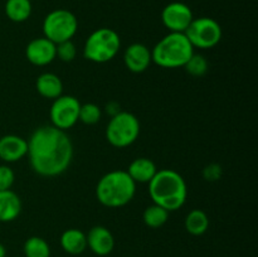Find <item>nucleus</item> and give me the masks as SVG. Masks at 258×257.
<instances>
[{"label": "nucleus", "instance_id": "obj_1", "mask_svg": "<svg viewBox=\"0 0 258 257\" xmlns=\"http://www.w3.org/2000/svg\"><path fill=\"white\" fill-rule=\"evenodd\" d=\"M27 143L30 166L38 175L47 178L60 175L71 165L73 145L66 131L53 125L39 126Z\"/></svg>", "mask_w": 258, "mask_h": 257}, {"label": "nucleus", "instance_id": "obj_2", "mask_svg": "<svg viewBox=\"0 0 258 257\" xmlns=\"http://www.w3.org/2000/svg\"><path fill=\"white\" fill-rule=\"evenodd\" d=\"M149 194L154 204L163 207L168 212L178 211L184 206L188 196V188L183 176L173 169L156 171L149 181Z\"/></svg>", "mask_w": 258, "mask_h": 257}, {"label": "nucleus", "instance_id": "obj_3", "mask_svg": "<svg viewBox=\"0 0 258 257\" xmlns=\"http://www.w3.org/2000/svg\"><path fill=\"white\" fill-rule=\"evenodd\" d=\"M136 183L126 170H112L98 180L96 196L98 202L107 208H120L133 201Z\"/></svg>", "mask_w": 258, "mask_h": 257}, {"label": "nucleus", "instance_id": "obj_4", "mask_svg": "<svg viewBox=\"0 0 258 257\" xmlns=\"http://www.w3.org/2000/svg\"><path fill=\"white\" fill-rule=\"evenodd\" d=\"M194 48L184 33L170 32L151 50V59L163 68L184 67L193 55Z\"/></svg>", "mask_w": 258, "mask_h": 257}, {"label": "nucleus", "instance_id": "obj_5", "mask_svg": "<svg viewBox=\"0 0 258 257\" xmlns=\"http://www.w3.org/2000/svg\"><path fill=\"white\" fill-rule=\"evenodd\" d=\"M121 47L117 33L110 28H100L90 34L85 43L83 55L95 63H106L113 59Z\"/></svg>", "mask_w": 258, "mask_h": 257}, {"label": "nucleus", "instance_id": "obj_6", "mask_svg": "<svg viewBox=\"0 0 258 257\" xmlns=\"http://www.w3.org/2000/svg\"><path fill=\"white\" fill-rule=\"evenodd\" d=\"M140 135V122L134 113L120 111L112 116L106 128V139L117 149L127 148L138 140Z\"/></svg>", "mask_w": 258, "mask_h": 257}, {"label": "nucleus", "instance_id": "obj_7", "mask_svg": "<svg viewBox=\"0 0 258 257\" xmlns=\"http://www.w3.org/2000/svg\"><path fill=\"white\" fill-rule=\"evenodd\" d=\"M43 34L54 44L72 40L78 29L76 15L67 9H55L43 20Z\"/></svg>", "mask_w": 258, "mask_h": 257}, {"label": "nucleus", "instance_id": "obj_8", "mask_svg": "<svg viewBox=\"0 0 258 257\" xmlns=\"http://www.w3.org/2000/svg\"><path fill=\"white\" fill-rule=\"evenodd\" d=\"M193 48L211 49L222 39V28L217 20L208 17H201L191 20L184 32Z\"/></svg>", "mask_w": 258, "mask_h": 257}, {"label": "nucleus", "instance_id": "obj_9", "mask_svg": "<svg viewBox=\"0 0 258 257\" xmlns=\"http://www.w3.org/2000/svg\"><path fill=\"white\" fill-rule=\"evenodd\" d=\"M81 102L70 95H60L53 100L49 111L52 125L59 130H68L77 123L80 116Z\"/></svg>", "mask_w": 258, "mask_h": 257}, {"label": "nucleus", "instance_id": "obj_10", "mask_svg": "<svg viewBox=\"0 0 258 257\" xmlns=\"http://www.w3.org/2000/svg\"><path fill=\"white\" fill-rule=\"evenodd\" d=\"M194 19L193 12L186 4L173 2L161 12V20L165 28L173 33H184Z\"/></svg>", "mask_w": 258, "mask_h": 257}, {"label": "nucleus", "instance_id": "obj_11", "mask_svg": "<svg viewBox=\"0 0 258 257\" xmlns=\"http://www.w3.org/2000/svg\"><path fill=\"white\" fill-rule=\"evenodd\" d=\"M25 55L32 65L39 67L48 66L57 58L55 44L45 37L35 38L28 43L25 48Z\"/></svg>", "mask_w": 258, "mask_h": 257}, {"label": "nucleus", "instance_id": "obj_12", "mask_svg": "<svg viewBox=\"0 0 258 257\" xmlns=\"http://www.w3.org/2000/svg\"><path fill=\"white\" fill-rule=\"evenodd\" d=\"M123 62L128 71L134 73L145 72L151 65V50L143 43H133L128 45L123 54Z\"/></svg>", "mask_w": 258, "mask_h": 257}, {"label": "nucleus", "instance_id": "obj_13", "mask_svg": "<svg viewBox=\"0 0 258 257\" xmlns=\"http://www.w3.org/2000/svg\"><path fill=\"white\" fill-rule=\"evenodd\" d=\"M87 247L97 256H107L113 251L115 238L110 229L103 226H95L87 234Z\"/></svg>", "mask_w": 258, "mask_h": 257}, {"label": "nucleus", "instance_id": "obj_14", "mask_svg": "<svg viewBox=\"0 0 258 257\" xmlns=\"http://www.w3.org/2000/svg\"><path fill=\"white\" fill-rule=\"evenodd\" d=\"M28 154V143L18 135L0 138V159L5 163H15Z\"/></svg>", "mask_w": 258, "mask_h": 257}, {"label": "nucleus", "instance_id": "obj_15", "mask_svg": "<svg viewBox=\"0 0 258 257\" xmlns=\"http://www.w3.org/2000/svg\"><path fill=\"white\" fill-rule=\"evenodd\" d=\"M22 212V201L17 193L8 189L0 190V222H12Z\"/></svg>", "mask_w": 258, "mask_h": 257}, {"label": "nucleus", "instance_id": "obj_16", "mask_svg": "<svg viewBox=\"0 0 258 257\" xmlns=\"http://www.w3.org/2000/svg\"><path fill=\"white\" fill-rule=\"evenodd\" d=\"M35 87H37L38 93L42 97L49 98V100H55L63 92V83L60 78L57 75L50 72L42 73L37 78Z\"/></svg>", "mask_w": 258, "mask_h": 257}, {"label": "nucleus", "instance_id": "obj_17", "mask_svg": "<svg viewBox=\"0 0 258 257\" xmlns=\"http://www.w3.org/2000/svg\"><path fill=\"white\" fill-rule=\"evenodd\" d=\"M127 174L135 183H149L158 171L155 163L148 158H138L128 165Z\"/></svg>", "mask_w": 258, "mask_h": 257}, {"label": "nucleus", "instance_id": "obj_18", "mask_svg": "<svg viewBox=\"0 0 258 257\" xmlns=\"http://www.w3.org/2000/svg\"><path fill=\"white\" fill-rule=\"evenodd\" d=\"M60 246L63 251L70 254H81L87 248V238L86 233L81 229L70 228L64 231L60 236Z\"/></svg>", "mask_w": 258, "mask_h": 257}, {"label": "nucleus", "instance_id": "obj_19", "mask_svg": "<svg viewBox=\"0 0 258 257\" xmlns=\"http://www.w3.org/2000/svg\"><path fill=\"white\" fill-rule=\"evenodd\" d=\"M5 14L14 23L25 22L32 14V3L30 0H7Z\"/></svg>", "mask_w": 258, "mask_h": 257}, {"label": "nucleus", "instance_id": "obj_20", "mask_svg": "<svg viewBox=\"0 0 258 257\" xmlns=\"http://www.w3.org/2000/svg\"><path fill=\"white\" fill-rule=\"evenodd\" d=\"M185 229L193 236H202L208 231L209 218L202 209H193L185 217Z\"/></svg>", "mask_w": 258, "mask_h": 257}, {"label": "nucleus", "instance_id": "obj_21", "mask_svg": "<svg viewBox=\"0 0 258 257\" xmlns=\"http://www.w3.org/2000/svg\"><path fill=\"white\" fill-rule=\"evenodd\" d=\"M144 223L150 228H160L168 222L169 212L158 204L148 207L143 214Z\"/></svg>", "mask_w": 258, "mask_h": 257}, {"label": "nucleus", "instance_id": "obj_22", "mask_svg": "<svg viewBox=\"0 0 258 257\" xmlns=\"http://www.w3.org/2000/svg\"><path fill=\"white\" fill-rule=\"evenodd\" d=\"M25 257H50V247L42 237L33 236L24 243Z\"/></svg>", "mask_w": 258, "mask_h": 257}, {"label": "nucleus", "instance_id": "obj_23", "mask_svg": "<svg viewBox=\"0 0 258 257\" xmlns=\"http://www.w3.org/2000/svg\"><path fill=\"white\" fill-rule=\"evenodd\" d=\"M208 60L206 59V57L202 54H196V53H193V55L189 58V60L184 66L186 72L190 76H193V77H202V76H204L208 72Z\"/></svg>", "mask_w": 258, "mask_h": 257}, {"label": "nucleus", "instance_id": "obj_24", "mask_svg": "<svg viewBox=\"0 0 258 257\" xmlns=\"http://www.w3.org/2000/svg\"><path fill=\"white\" fill-rule=\"evenodd\" d=\"M101 108L95 103H85L81 105L80 108V116H78V121H82L86 125H95L101 120Z\"/></svg>", "mask_w": 258, "mask_h": 257}, {"label": "nucleus", "instance_id": "obj_25", "mask_svg": "<svg viewBox=\"0 0 258 257\" xmlns=\"http://www.w3.org/2000/svg\"><path fill=\"white\" fill-rule=\"evenodd\" d=\"M55 54L62 62H72L77 55V48L72 40H66L55 44Z\"/></svg>", "mask_w": 258, "mask_h": 257}, {"label": "nucleus", "instance_id": "obj_26", "mask_svg": "<svg viewBox=\"0 0 258 257\" xmlns=\"http://www.w3.org/2000/svg\"><path fill=\"white\" fill-rule=\"evenodd\" d=\"M15 180V174L13 169L8 165H0V190H8L13 186Z\"/></svg>", "mask_w": 258, "mask_h": 257}, {"label": "nucleus", "instance_id": "obj_27", "mask_svg": "<svg viewBox=\"0 0 258 257\" xmlns=\"http://www.w3.org/2000/svg\"><path fill=\"white\" fill-rule=\"evenodd\" d=\"M203 176L206 180L216 181L219 180L222 176V168L218 164H209L203 170Z\"/></svg>", "mask_w": 258, "mask_h": 257}, {"label": "nucleus", "instance_id": "obj_28", "mask_svg": "<svg viewBox=\"0 0 258 257\" xmlns=\"http://www.w3.org/2000/svg\"><path fill=\"white\" fill-rule=\"evenodd\" d=\"M118 107H120V106H118V103L116 102H110L107 106H106V108H111V110H108V112H110L111 116H115L116 113L120 112V108Z\"/></svg>", "mask_w": 258, "mask_h": 257}, {"label": "nucleus", "instance_id": "obj_29", "mask_svg": "<svg viewBox=\"0 0 258 257\" xmlns=\"http://www.w3.org/2000/svg\"><path fill=\"white\" fill-rule=\"evenodd\" d=\"M0 257H7V248L2 243H0Z\"/></svg>", "mask_w": 258, "mask_h": 257}]
</instances>
